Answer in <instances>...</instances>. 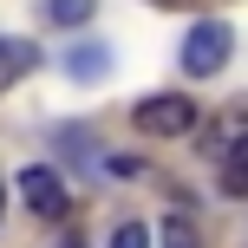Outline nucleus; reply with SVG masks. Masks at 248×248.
I'll return each instance as SVG.
<instances>
[{
  "mask_svg": "<svg viewBox=\"0 0 248 248\" xmlns=\"http://www.w3.org/2000/svg\"><path fill=\"white\" fill-rule=\"evenodd\" d=\"M229 46H235V39H229L222 20H196V26H189V39H183V72H189V78L222 72V65H229Z\"/></svg>",
  "mask_w": 248,
  "mask_h": 248,
  "instance_id": "nucleus-1",
  "label": "nucleus"
},
{
  "mask_svg": "<svg viewBox=\"0 0 248 248\" xmlns=\"http://www.w3.org/2000/svg\"><path fill=\"white\" fill-rule=\"evenodd\" d=\"M65 65H72V78H98V72H105V46H78Z\"/></svg>",
  "mask_w": 248,
  "mask_h": 248,
  "instance_id": "nucleus-7",
  "label": "nucleus"
},
{
  "mask_svg": "<svg viewBox=\"0 0 248 248\" xmlns=\"http://www.w3.org/2000/svg\"><path fill=\"white\" fill-rule=\"evenodd\" d=\"M111 248H150V229L144 222H118L111 229Z\"/></svg>",
  "mask_w": 248,
  "mask_h": 248,
  "instance_id": "nucleus-9",
  "label": "nucleus"
},
{
  "mask_svg": "<svg viewBox=\"0 0 248 248\" xmlns=\"http://www.w3.org/2000/svg\"><path fill=\"white\" fill-rule=\"evenodd\" d=\"M157 242H163V248H202V235H196V222H189V216H170V222L157 229Z\"/></svg>",
  "mask_w": 248,
  "mask_h": 248,
  "instance_id": "nucleus-6",
  "label": "nucleus"
},
{
  "mask_svg": "<svg viewBox=\"0 0 248 248\" xmlns=\"http://www.w3.org/2000/svg\"><path fill=\"white\" fill-rule=\"evenodd\" d=\"M157 7H202V0H157Z\"/></svg>",
  "mask_w": 248,
  "mask_h": 248,
  "instance_id": "nucleus-10",
  "label": "nucleus"
},
{
  "mask_svg": "<svg viewBox=\"0 0 248 248\" xmlns=\"http://www.w3.org/2000/svg\"><path fill=\"white\" fill-rule=\"evenodd\" d=\"M0 209H7V196H0Z\"/></svg>",
  "mask_w": 248,
  "mask_h": 248,
  "instance_id": "nucleus-11",
  "label": "nucleus"
},
{
  "mask_svg": "<svg viewBox=\"0 0 248 248\" xmlns=\"http://www.w3.org/2000/svg\"><path fill=\"white\" fill-rule=\"evenodd\" d=\"M26 65H33V46H26V39H0V92H7Z\"/></svg>",
  "mask_w": 248,
  "mask_h": 248,
  "instance_id": "nucleus-5",
  "label": "nucleus"
},
{
  "mask_svg": "<svg viewBox=\"0 0 248 248\" xmlns=\"http://www.w3.org/2000/svg\"><path fill=\"white\" fill-rule=\"evenodd\" d=\"M131 124H137L144 137H183L189 124H196V105H189L183 92H157V98H144V105L131 111Z\"/></svg>",
  "mask_w": 248,
  "mask_h": 248,
  "instance_id": "nucleus-2",
  "label": "nucleus"
},
{
  "mask_svg": "<svg viewBox=\"0 0 248 248\" xmlns=\"http://www.w3.org/2000/svg\"><path fill=\"white\" fill-rule=\"evenodd\" d=\"M20 202L33 216H65L72 209V196H65V183L46 170V163H33V170H20Z\"/></svg>",
  "mask_w": 248,
  "mask_h": 248,
  "instance_id": "nucleus-3",
  "label": "nucleus"
},
{
  "mask_svg": "<svg viewBox=\"0 0 248 248\" xmlns=\"http://www.w3.org/2000/svg\"><path fill=\"white\" fill-rule=\"evenodd\" d=\"M52 20H59V26H78V20H92V0H52Z\"/></svg>",
  "mask_w": 248,
  "mask_h": 248,
  "instance_id": "nucleus-8",
  "label": "nucleus"
},
{
  "mask_svg": "<svg viewBox=\"0 0 248 248\" xmlns=\"http://www.w3.org/2000/svg\"><path fill=\"white\" fill-rule=\"evenodd\" d=\"M222 189L248 202V137H235V144H229V157H222Z\"/></svg>",
  "mask_w": 248,
  "mask_h": 248,
  "instance_id": "nucleus-4",
  "label": "nucleus"
}]
</instances>
